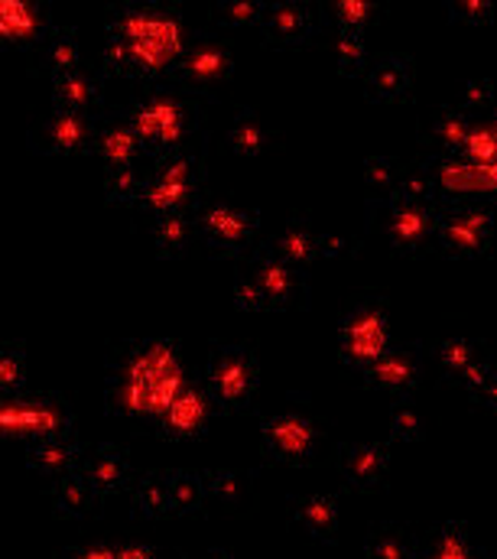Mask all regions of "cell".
<instances>
[{
	"label": "cell",
	"instance_id": "1",
	"mask_svg": "<svg viewBox=\"0 0 497 559\" xmlns=\"http://www.w3.org/2000/svg\"><path fill=\"white\" fill-rule=\"evenodd\" d=\"M182 384V361L173 342H137L127 352H118L108 365L105 401L108 411L121 417L159 423Z\"/></svg>",
	"mask_w": 497,
	"mask_h": 559
},
{
	"label": "cell",
	"instance_id": "2",
	"mask_svg": "<svg viewBox=\"0 0 497 559\" xmlns=\"http://www.w3.org/2000/svg\"><path fill=\"white\" fill-rule=\"evenodd\" d=\"M108 33L121 36L130 46L140 79L173 72L176 62L182 59V49H186L179 16L159 3H125V7H118L108 20Z\"/></svg>",
	"mask_w": 497,
	"mask_h": 559
},
{
	"label": "cell",
	"instance_id": "3",
	"mask_svg": "<svg viewBox=\"0 0 497 559\" xmlns=\"http://www.w3.org/2000/svg\"><path fill=\"white\" fill-rule=\"evenodd\" d=\"M127 118H130L150 159L192 150V140L202 128L199 102L189 92H182L179 85H163V88L143 92L130 105Z\"/></svg>",
	"mask_w": 497,
	"mask_h": 559
},
{
	"label": "cell",
	"instance_id": "4",
	"mask_svg": "<svg viewBox=\"0 0 497 559\" xmlns=\"http://www.w3.org/2000/svg\"><path fill=\"white\" fill-rule=\"evenodd\" d=\"M202 202V156L196 150L169 153L153 159L150 186L137 205V212L153 222L159 215L189 212Z\"/></svg>",
	"mask_w": 497,
	"mask_h": 559
},
{
	"label": "cell",
	"instance_id": "5",
	"mask_svg": "<svg viewBox=\"0 0 497 559\" xmlns=\"http://www.w3.org/2000/svg\"><path fill=\"white\" fill-rule=\"evenodd\" d=\"M196 228H199V245L225 261L235 258H250L253 245L260 238V212L218 199V202H199L196 205Z\"/></svg>",
	"mask_w": 497,
	"mask_h": 559
},
{
	"label": "cell",
	"instance_id": "6",
	"mask_svg": "<svg viewBox=\"0 0 497 559\" xmlns=\"http://www.w3.org/2000/svg\"><path fill=\"white\" fill-rule=\"evenodd\" d=\"M446 205H426V202H406V199H387L371 205L374 222L400 258H423L439 248V222Z\"/></svg>",
	"mask_w": 497,
	"mask_h": 559
},
{
	"label": "cell",
	"instance_id": "7",
	"mask_svg": "<svg viewBox=\"0 0 497 559\" xmlns=\"http://www.w3.org/2000/svg\"><path fill=\"white\" fill-rule=\"evenodd\" d=\"M393 348V335H390V316H387V302L380 296H362L355 299L342 322H339V355L342 361L362 374L365 368H371L377 358H383Z\"/></svg>",
	"mask_w": 497,
	"mask_h": 559
},
{
	"label": "cell",
	"instance_id": "8",
	"mask_svg": "<svg viewBox=\"0 0 497 559\" xmlns=\"http://www.w3.org/2000/svg\"><path fill=\"white\" fill-rule=\"evenodd\" d=\"M260 388V365L248 345H218L209 361L205 391L212 394L215 411L245 414L253 407Z\"/></svg>",
	"mask_w": 497,
	"mask_h": 559
},
{
	"label": "cell",
	"instance_id": "9",
	"mask_svg": "<svg viewBox=\"0 0 497 559\" xmlns=\"http://www.w3.org/2000/svg\"><path fill=\"white\" fill-rule=\"evenodd\" d=\"M495 245V209L482 199L449 202L439 222V254L455 261L485 258Z\"/></svg>",
	"mask_w": 497,
	"mask_h": 559
},
{
	"label": "cell",
	"instance_id": "10",
	"mask_svg": "<svg viewBox=\"0 0 497 559\" xmlns=\"http://www.w3.org/2000/svg\"><path fill=\"white\" fill-rule=\"evenodd\" d=\"M260 445L270 462L306 468L322 459L326 432L309 414L286 411V414H273L260 423Z\"/></svg>",
	"mask_w": 497,
	"mask_h": 559
},
{
	"label": "cell",
	"instance_id": "11",
	"mask_svg": "<svg viewBox=\"0 0 497 559\" xmlns=\"http://www.w3.org/2000/svg\"><path fill=\"white\" fill-rule=\"evenodd\" d=\"M3 436H16L26 442L72 436V411L59 394H16L3 397L0 407Z\"/></svg>",
	"mask_w": 497,
	"mask_h": 559
},
{
	"label": "cell",
	"instance_id": "12",
	"mask_svg": "<svg viewBox=\"0 0 497 559\" xmlns=\"http://www.w3.org/2000/svg\"><path fill=\"white\" fill-rule=\"evenodd\" d=\"M169 75H173V85H179L182 92L196 98V95L222 88L235 75V56L222 39L199 33L186 43L182 59L176 62Z\"/></svg>",
	"mask_w": 497,
	"mask_h": 559
},
{
	"label": "cell",
	"instance_id": "13",
	"mask_svg": "<svg viewBox=\"0 0 497 559\" xmlns=\"http://www.w3.org/2000/svg\"><path fill=\"white\" fill-rule=\"evenodd\" d=\"M98 134H102V118L52 108L29 131V146L43 156H79L95 150Z\"/></svg>",
	"mask_w": 497,
	"mask_h": 559
},
{
	"label": "cell",
	"instance_id": "14",
	"mask_svg": "<svg viewBox=\"0 0 497 559\" xmlns=\"http://www.w3.org/2000/svg\"><path fill=\"white\" fill-rule=\"evenodd\" d=\"M250 277L260 283L263 296H267V306L273 312H289V309H303L306 299H309V289L303 283V274L293 271L286 261H280L270 248L263 251H253L248 258Z\"/></svg>",
	"mask_w": 497,
	"mask_h": 559
},
{
	"label": "cell",
	"instance_id": "15",
	"mask_svg": "<svg viewBox=\"0 0 497 559\" xmlns=\"http://www.w3.org/2000/svg\"><path fill=\"white\" fill-rule=\"evenodd\" d=\"M270 49H303L319 33V13L306 0H276L260 26Z\"/></svg>",
	"mask_w": 497,
	"mask_h": 559
},
{
	"label": "cell",
	"instance_id": "16",
	"mask_svg": "<svg viewBox=\"0 0 497 559\" xmlns=\"http://www.w3.org/2000/svg\"><path fill=\"white\" fill-rule=\"evenodd\" d=\"M362 384L371 388L383 397H410L419 384H423V361L413 348H400L393 345L383 358H377L371 368H365L362 374Z\"/></svg>",
	"mask_w": 497,
	"mask_h": 559
},
{
	"label": "cell",
	"instance_id": "17",
	"mask_svg": "<svg viewBox=\"0 0 497 559\" xmlns=\"http://www.w3.org/2000/svg\"><path fill=\"white\" fill-rule=\"evenodd\" d=\"M82 475L88 478V485L102 498L125 495V491H130L137 485V468H133L130 455L121 445H111V442H98V445L85 449Z\"/></svg>",
	"mask_w": 497,
	"mask_h": 559
},
{
	"label": "cell",
	"instance_id": "18",
	"mask_svg": "<svg viewBox=\"0 0 497 559\" xmlns=\"http://www.w3.org/2000/svg\"><path fill=\"white\" fill-rule=\"evenodd\" d=\"M413 79H416V66H413L410 56L383 52V56L374 59L371 69L365 72L362 88H365V98L374 102V105H397V102L410 98Z\"/></svg>",
	"mask_w": 497,
	"mask_h": 559
},
{
	"label": "cell",
	"instance_id": "19",
	"mask_svg": "<svg viewBox=\"0 0 497 559\" xmlns=\"http://www.w3.org/2000/svg\"><path fill=\"white\" fill-rule=\"evenodd\" d=\"M212 411H215L212 394L202 391L199 384L186 381L179 388V394L173 397L166 417L159 419V432L169 436V439H196V436L205 432V426L212 419Z\"/></svg>",
	"mask_w": 497,
	"mask_h": 559
},
{
	"label": "cell",
	"instance_id": "20",
	"mask_svg": "<svg viewBox=\"0 0 497 559\" xmlns=\"http://www.w3.org/2000/svg\"><path fill=\"white\" fill-rule=\"evenodd\" d=\"M339 472L352 491H377L390 472V449L383 442H352L339 452Z\"/></svg>",
	"mask_w": 497,
	"mask_h": 559
},
{
	"label": "cell",
	"instance_id": "21",
	"mask_svg": "<svg viewBox=\"0 0 497 559\" xmlns=\"http://www.w3.org/2000/svg\"><path fill=\"white\" fill-rule=\"evenodd\" d=\"M289 524L316 544H335L342 531V508L332 495H303L289 501Z\"/></svg>",
	"mask_w": 497,
	"mask_h": 559
},
{
	"label": "cell",
	"instance_id": "22",
	"mask_svg": "<svg viewBox=\"0 0 497 559\" xmlns=\"http://www.w3.org/2000/svg\"><path fill=\"white\" fill-rule=\"evenodd\" d=\"M82 459H85V445H79L72 436L29 442L26 449V468L46 481H59L82 472Z\"/></svg>",
	"mask_w": 497,
	"mask_h": 559
},
{
	"label": "cell",
	"instance_id": "23",
	"mask_svg": "<svg viewBox=\"0 0 497 559\" xmlns=\"http://www.w3.org/2000/svg\"><path fill=\"white\" fill-rule=\"evenodd\" d=\"M319 235H322V228H316L309 218H293V222H286L273 235L270 251L280 261H286L293 271L306 274V271H312L322 261V254H319Z\"/></svg>",
	"mask_w": 497,
	"mask_h": 559
},
{
	"label": "cell",
	"instance_id": "24",
	"mask_svg": "<svg viewBox=\"0 0 497 559\" xmlns=\"http://www.w3.org/2000/svg\"><path fill=\"white\" fill-rule=\"evenodd\" d=\"M92 156L105 166V173L111 169H127V166H140V159L146 156L143 143L137 138L130 118H111V121H102V134L95 140V150Z\"/></svg>",
	"mask_w": 497,
	"mask_h": 559
},
{
	"label": "cell",
	"instance_id": "25",
	"mask_svg": "<svg viewBox=\"0 0 497 559\" xmlns=\"http://www.w3.org/2000/svg\"><path fill=\"white\" fill-rule=\"evenodd\" d=\"M146 235L153 251L163 261H179L192 251V245H199V228H196V209L189 212H173V215H159L153 222H146Z\"/></svg>",
	"mask_w": 497,
	"mask_h": 559
},
{
	"label": "cell",
	"instance_id": "26",
	"mask_svg": "<svg viewBox=\"0 0 497 559\" xmlns=\"http://www.w3.org/2000/svg\"><path fill=\"white\" fill-rule=\"evenodd\" d=\"M102 105H105V88H102L98 75H92L88 69H79L72 75H62L52 82V108H59V111L102 118Z\"/></svg>",
	"mask_w": 497,
	"mask_h": 559
},
{
	"label": "cell",
	"instance_id": "27",
	"mask_svg": "<svg viewBox=\"0 0 497 559\" xmlns=\"http://www.w3.org/2000/svg\"><path fill=\"white\" fill-rule=\"evenodd\" d=\"M416 559H488L462 521H446L419 537Z\"/></svg>",
	"mask_w": 497,
	"mask_h": 559
},
{
	"label": "cell",
	"instance_id": "28",
	"mask_svg": "<svg viewBox=\"0 0 497 559\" xmlns=\"http://www.w3.org/2000/svg\"><path fill=\"white\" fill-rule=\"evenodd\" d=\"M49 504H52V514L56 518H62V521H82V518H88V514L98 511L102 495L88 485V478L82 472H75L69 478L52 481Z\"/></svg>",
	"mask_w": 497,
	"mask_h": 559
},
{
	"label": "cell",
	"instance_id": "29",
	"mask_svg": "<svg viewBox=\"0 0 497 559\" xmlns=\"http://www.w3.org/2000/svg\"><path fill=\"white\" fill-rule=\"evenodd\" d=\"M475 118H469L462 108H439L433 118H429V143L439 150V156H462L465 146H469V138L475 131Z\"/></svg>",
	"mask_w": 497,
	"mask_h": 559
},
{
	"label": "cell",
	"instance_id": "30",
	"mask_svg": "<svg viewBox=\"0 0 497 559\" xmlns=\"http://www.w3.org/2000/svg\"><path fill=\"white\" fill-rule=\"evenodd\" d=\"M39 69L56 82L82 69V43L75 29H52L39 43Z\"/></svg>",
	"mask_w": 497,
	"mask_h": 559
},
{
	"label": "cell",
	"instance_id": "31",
	"mask_svg": "<svg viewBox=\"0 0 497 559\" xmlns=\"http://www.w3.org/2000/svg\"><path fill=\"white\" fill-rule=\"evenodd\" d=\"M225 143L235 156H245V159H257L263 156L270 146H273V134L270 128L260 121L257 111L250 108H238L232 124H228V134H225Z\"/></svg>",
	"mask_w": 497,
	"mask_h": 559
},
{
	"label": "cell",
	"instance_id": "32",
	"mask_svg": "<svg viewBox=\"0 0 497 559\" xmlns=\"http://www.w3.org/2000/svg\"><path fill=\"white\" fill-rule=\"evenodd\" d=\"M416 554H419V537L397 521L374 524L365 540V559H416Z\"/></svg>",
	"mask_w": 497,
	"mask_h": 559
},
{
	"label": "cell",
	"instance_id": "33",
	"mask_svg": "<svg viewBox=\"0 0 497 559\" xmlns=\"http://www.w3.org/2000/svg\"><path fill=\"white\" fill-rule=\"evenodd\" d=\"M329 56H332L335 72L348 79H365V72L374 62L365 33H355V29H335L329 36Z\"/></svg>",
	"mask_w": 497,
	"mask_h": 559
},
{
	"label": "cell",
	"instance_id": "34",
	"mask_svg": "<svg viewBox=\"0 0 497 559\" xmlns=\"http://www.w3.org/2000/svg\"><path fill=\"white\" fill-rule=\"evenodd\" d=\"M209 504L222 511H241L250 504V478L235 468H209L202 472Z\"/></svg>",
	"mask_w": 497,
	"mask_h": 559
},
{
	"label": "cell",
	"instance_id": "35",
	"mask_svg": "<svg viewBox=\"0 0 497 559\" xmlns=\"http://www.w3.org/2000/svg\"><path fill=\"white\" fill-rule=\"evenodd\" d=\"M0 33L7 43H43V13L26 0H0Z\"/></svg>",
	"mask_w": 497,
	"mask_h": 559
},
{
	"label": "cell",
	"instance_id": "36",
	"mask_svg": "<svg viewBox=\"0 0 497 559\" xmlns=\"http://www.w3.org/2000/svg\"><path fill=\"white\" fill-rule=\"evenodd\" d=\"M133 514L156 521V518H173V495H169V475L166 472H150L133 485L130 495Z\"/></svg>",
	"mask_w": 497,
	"mask_h": 559
},
{
	"label": "cell",
	"instance_id": "37",
	"mask_svg": "<svg viewBox=\"0 0 497 559\" xmlns=\"http://www.w3.org/2000/svg\"><path fill=\"white\" fill-rule=\"evenodd\" d=\"M433 355H436L439 371H442L452 384H459V378L485 358V348H482L475 338H469V335H452V338H442V342L433 348Z\"/></svg>",
	"mask_w": 497,
	"mask_h": 559
},
{
	"label": "cell",
	"instance_id": "38",
	"mask_svg": "<svg viewBox=\"0 0 497 559\" xmlns=\"http://www.w3.org/2000/svg\"><path fill=\"white\" fill-rule=\"evenodd\" d=\"M400 176H403V166H400L393 156H368V159L362 163V186H365L371 205L387 202V199L397 195Z\"/></svg>",
	"mask_w": 497,
	"mask_h": 559
},
{
	"label": "cell",
	"instance_id": "39",
	"mask_svg": "<svg viewBox=\"0 0 497 559\" xmlns=\"http://www.w3.org/2000/svg\"><path fill=\"white\" fill-rule=\"evenodd\" d=\"M169 475V495H173V514L186 518V514H202L209 498H205V481L202 472H189V468H173Z\"/></svg>",
	"mask_w": 497,
	"mask_h": 559
},
{
	"label": "cell",
	"instance_id": "40",
	"mask_svg": "<svg viewBox=\"0 0 497 559\" xmlns=\"http://www.w3.org/2000/svg\"><path fill=\"white\" fill-rule=\"evenodd\" d=\"M146 186H150V169H143V166L105 173V199L111 205H140Z\"/></svg>",
	"mask_w": 497,
	"mask_h": 559
},
{
	"label": "cell",
	"instance_id": "41",
	"mask_svg": "<svg viewBox=\"0 0 497 559\" xmlns=\"http://www.w3.org/2000/svg\"><path fill=\"white\" fill-rule=\"evenodd\" d=\"M397 199H406V202H426V205H446L442 195H439V186L423 163H413V166H403V176H400V186H397Z\"/></svg>",
	"mask_w": 497,
	"mask_h": 559
},
{
	"label": "cell",
	"instance_id": "42",
	"mask_svg": "<svg viewBox=\"0 0 497 559\" xmlns=\"http://www.w3.org/2000/svg\"><path fill=\"white\" fill-rule=\"evenodd\" d=\"M455 108H462L469 118H475V121H488L492 115L497 111V88L492 79H469V82H462V88H459V105Z\"/></svg>",
	"mask_w": 497,
	"mask_h": 559
},
{
	"label": "cell",
	"instance_id": "43",
	"mask_svg": "<svg viewBox=\"0 0 497 559\" xmlns=\"http://www.w3.org/2000/svg\"><path fill=\"white\" fill-rule=\"evenodd\" d=\"M267 13H270L267 0H222V3H215V20L228 29L263 26Z\"/></svg>",
	"mask_w": 497,
	"mask_h": 559
},
{
	"label": "cell",
	"instance_id": "44",
	"mask_svg": "<svg viewBox=\"0 0 497 559\" xmlns=\"http://www.w3.org/2000/svg\"><path fill=\"white\" fill-rule=\"evenodd\" d=\"M387 429H390V439H397V442H419V439L426 436L423 414L413 407V401H410V397L390 401V411H387Z\"/></svg>",
	"mask_w": 497,
	"mask_h": 559
},
{
	"label": "cell",
	"instance_id": "45",
	"mask_svg": "<svg viewBox=\"0 0 497 559\" xmlns=\"http://www.w3.org/2000/svg\"><path fill=\"white\" fill-rule=\"evenodd\" d=\"M23 381H26V352H23V345L10 342L0 348V394L16 397Z\"/></svg>",
	"mask_w": 497,
	"mask_h": 559
},
{
	"label": "cell",
	"instance_id": "46",
	"mask_svg": "<svg viewBox=\"0 0 497 559\" xmlns=\"http://www.w3.org/2000/svg\"><path fill=\"white\" fill-rule=\"evenodd\" d=\"M332 16L339 23V29H355V33H365L371 23H377L380 10L368 3V0H335L332 3Z\"/></svg>",
	"mask_w": 497,
	"mask_h": 559
},
{
	"label": "cell",
	"instance_id": "47",
	"mask_svg": "<svg viewBox=\"0 0 497 559\" xmlns=\"http://www.w3.org/2000/svg\"><path fill=\"white\" fill-rule=\"evenodd\" d=\"M446 10H449V20L465 23V26H492L497 16V7L488 0H449Z\"/></svg>",
	"mask_w": 497,
	"mask_h": 559
},
{
	"label": "cell",
	"instance_id": "48",
	"mask_svg": "<svg viewBox=\"0 0 497 559\" xmlns=\"http://www.w3.org/2000/svg\"><path fill=\"white\" fill-rule=\"evenodd\" d=\"M102 59H105V72H111V75H121V79H140V75H137L133 52H130V46H127L121 36L108 33Z\"/></svg>",
	"mask_w": 497,
	"mask_h": 559
},
{
	"label": "cell",
	"instance_id": "49",
	"mask_svg": "<svg viewBox=\"0 0 497 559\" xmlns=\"http://www.w3.org/2000/svg\"><path fill=\"white\" fill-rule=\"evenodd\" d=\"M232 299H235V306L241 312H263V309H270L260 283L250 277V271H238L235 274V280H232Z\"/></svg>",
	"mask_w": 497,
	"mask_h": 559
},
{
	"label": "cell",
	"instance_id": "50",
	"mask_svg": "<svg viewBox=\"0 0 497 559\" xmlns=\"http://www.w3.org/2000/svg\"><path fill=\"white\" fill-rule=\"evenodd\" d=\"M462 156L472 159V163H485V166L497 163V138L488 121H478V124H475V131H472L469 146H465Z\"/></svg>",
	"mask_w": 497,
	"mask_h": 559
},
{
	"label": "cell",
	"instance_id": "51",
	"mask_svg": "<svg viewBox=\"0 0 497 559\" xmlns=\"http://www.w3.org/2000/svg\"><path fill=\"white\" fill-rule=\"evenodd\" d=\"M495 371H497V365L488 358V355H485L475 368H469V371L459 378V384H455V388H459V391H465V397L475 404V397L488 388V381L495 378Z\"/></svg>",
	"mask_w": 497,
	"mask_h": 559
},
{
	"label": "cell",
	"instance_id": "52",
	"mask_svg": "<svg viewBox=\"0 0 497 559\" xmlns=\"http://www.w3.org/2000/svg\"><path fill=\"white\" fill-rule=\"evenodd\" d=\"M319 254H322V261H348V258L358 254V245L348 235L322 231L319 235Z\"/></svg>",
	"mask_w": 497,
	"mask_h": 559
},
{
	"label": "cell",
	"instance_id": "53",
	"mask_svg": "<svg viewBox=\"0 0 497 559\" xmlns=\"http://www.w3.org/2000/svg\"><path fill=\"white\" fill-rule=\"evenodd\" d=\"M56 559H118V547L108 544H85V547H69Z\"/></svg>",
	"mask_w": 497,
	"mask_h": 559
},
{
	"label": "cell",
	"instance_id": "54",
	"mask_svg": "<svg viewBox=\"0 0 497 559\" xmlns=\"http://www.w3.org/2000/svg\"><path fill=\"white\" fill-rule=\"evenodd\" d=\"M118 559H163V554L150 544H121Z\"/></svg>",
	"mask_w": 497,
	"mask_h": 559
},
{
	"label": "cell",
	"instance_id": "55",
	"mask_svg": "<svg viewBox=\"0 0 497 559\" xmlns=\"http://www.w3.org/2000/svg\"><path fill=\"white\" fill-rule=\"evenodd\" d=\"M475 404H478L482 411H488V414H497V371L495 378L488 381V388L475 397Z\"/></svg>",
	"mask_w": 497,
	"mask_h": 559
},
{
	"label": "cell",
	"instance_id": "56",
	"mask_svg": "<svg viewBox=\"0 0 497 559\" xmlns=\"http://www.w3.org/2000/svg\"><path fill=\"white\" fill-rule=\"evenodd\" d=\"M205 559H235V557H232L228 550H209V554H205Z\"/></svg>",
	"mask_w": 497,
	"mask_h": 559
},
{
	"label": "cell",
	"instance_id": "57",
	"mask_svg": "<svg viewBox=\"0 0 497 559\" xmlns=\"http://www.w3.org/2000/svg\"><path fill=\"white\" fill-rule=\"evenodd\" d=\"M488 124H492V131H495V138H497V111L488 118Z\"/></svg>",
	"mask_w": 497,
	"mask_h": 559
},
{
	"label": "cell",
	"instance_id": "58",
	"mask_svg": "<svg viewBox=\"0 0 497 559\" xmlns=\"http://www.w3.org/2000/svg\"><path fill=\"white\" fill-rule=\"evenodd\" d=\"M202 559H205V557H202Z\"/></svg>",
	"mask_w": 497,
	"mask_h": 559
}]
</instances>
